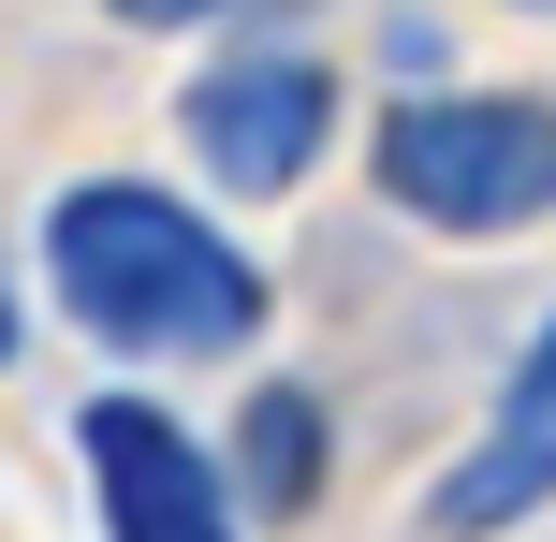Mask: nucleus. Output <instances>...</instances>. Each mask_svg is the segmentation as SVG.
<instances>
[{"label": "nucleus", "instance_id": "f257e3e1", "mask_svg": "<svg viewBox=\"0 0 556 542\" xmlns=\"http://www.w3.org/2000/svg\"><path fill=\"white\" fill-rule=\"evenodd\" d=\"M45 279L132 367H191V352H250L264 338V264L205 205L147 191V176H88V191L45 205Z\"/></svg>", "mask_w": 556, "mask_h": 542}, {"label": "nucleus", "instance_id": "f03ea898", "mask_svg": "<svg viewBox=\"0 0 556 542\" xmlns=\"http://www.w3.org/2000/svg\"><path fill=\"white\" fill-rule=\"evenodd\" d=\"M381 191L440 235H528L556 220V103L542 88H410L366 133Z\"/></svg>", "mask_w": 556, "mask_h": 542}, {"label": "nucleus", "instance_id": "7ed1b4c3", "mask_svg": "<svg viewBox=\"0 0 556 542\" xmlns=\"http://www.w3.org/2000/svg\"><path fill=\"white\" fill-rule=\"evenodd\" d=\"M176 133H191V162L220 176V191L278 205V191L337 147V74H323V59H293V45H264V59H205L191 103H176Z\"/></svg>", "mask_w": 556, "mask_h": 542}, {"label": "nucleus", "instance_id": "20e7f679", "mask_svg": "<svg viewBox=\"0 0 556 542\" xmlns=\"http://www.w3.org/2000/svg\"><path fill=\"white\" fill-rule=\"evenodd\" d=\"M74 455H88V484H103V542H250L220 455H205L162 396H88Z\"/></svg>", "mask_w": 556, "mask_h": 542}, {"label": "nucleus", "instance_id": "39448f33", "mask_svg": "<svg viewBox=\"0 0 556 542\" xmlns=\"http://www.w3.org/2000/svg\"><path fill=\"white\" fill-rule=\"evenodd\" d=\"M220 484L250 499V514H307V499H323V396H307V381H250Z\"/></svg>", "mask_w": 556, "mask_h": 542}, {"label": "nucleus", "instance_id": "423d86ee", "mask_svg": "<svg viewBox=\"0 0 556 542\" xmlns=\"http://www.w3.org/2000/svg\"><path fill=\"white\" fill-rule=\"evenodd\" d=\"M542 499H556V440H528V426L469 440V455L440 469V528H454V542H483V528H528Z\"/></svg>", "mask_w": 556, "mask_h": 542}, {"label": "nucleus", "instance_id": "0eeeda50", "mask_svg": "<svg viewBox=\"0 0 556 542\" xmlns=\"http://www.w3.org/2000/svg\"><path fill=\"white\" fill-rule=\"evenodd\" d=\"M498 426H528V440H556V308H542V338L513 352V396H498Z\"/></svg>", "mask_w": 556, "mask_h": 542}, {"label": "nucleus", "instance_id": "6e6552de", "mask_svg": "<svg viewBox=\"0 0 556 542\" xmlns=\"http://www.w3.org/2000/svg\"><path fill=\"white\" fill-rule=\"evenodd\" d=\"M103 15H132V29H191V15H220V0H103Z\"/></svg>", "mask_w": 556, "mask_h": 542}, {"label": "nucleus", "instance_id": "1a4fd4ad", "mask_svg": "<svg viewBox=\"0 0 556 542\" xmlns=\"http://www.w3.org/2000/svg\"><path fill=\"white\" fill-rule=\"evenodd\" d=\"M0 367H15V279H0Z\"/></svg>", "mask_w": 556, "mask_h": 542}]
</instances>
